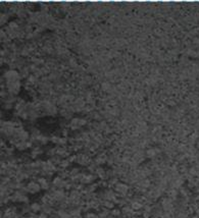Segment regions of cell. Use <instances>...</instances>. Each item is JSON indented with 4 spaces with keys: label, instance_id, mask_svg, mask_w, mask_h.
Wrapping results in <instances>:
<instances>
[{
    "label": "cell",
    "instance_id": "2",
    "mask_svg": "<svg viewBox=\"0 0 199 218\" xmlns=\"http://www.w3.org/2000/svg\"><path fill=\"white\" fill-rule=\"evenodd\" d=\"M30 209H31L34 213H37L39 211L42 210V206L38 203H33L31 206H30Z\"/></svg>",
    "mask_w": 199,
    "mask_h": 218
},
{
    "label": "cell",
    "instance_id": "1",
    "mask_svg": "<svg viewBox=\"0 0 199 218\" xmlns=\"http://www.w3.org/2000/svg\"><path fill=\"white\" fill-rule=\"evenodd\" d=\"M40 189H41V186L39 184V183H29L28 184V191L30 193H37L40 191Z\"/></svg>",
    "mask_w": 199,
    "mask_h": 218
},
{
    "label": "cell",
    "instance_id": "4",
    "mask_svg": "<svg viewBox=\"0 0 199 218\" xmlns=\"http://www.w3.org/2000/svg\"><path fill=\"white\" fill-rule=\"evenodd\" d=\"M111 215L114 217H119V215H121V210L119 209H114L111 211Z\"/></svg>",
    "mask_w": 199,
    "mask_h": 218
},
{
    "label": "cell",
    "instance_id": "6",
    "mask_svg": "<svg viewBox=\"0 0 199 218\" xmlns=\"http://www.w3.org/2000/svg\"><path fill=\"white\" fill-rule=\"evenodd\" d=\"M38 218H48V215L46 213L42 212V213H40L39 215H38Z\"/></svg>",
    "mask_w": 199,
    "mask_h": 218
},
{
    "label": "cell",
    "instance_id": "5",
    "mask_svg": "<svg viewBox=\"0 0 199 218\" xmlns=\"http://www.w3.org/2000/svg\"><path fill=\"white\" fill-rule=\"evenodd\" d=\"M104 206L106 208H112V207H114V203H111L110 201H105V202H104Z\"/></svg>",
    "mask_w": 199,
    "mask_h": 218
},
{
    "label": "cell",
    "instance_id": "3",
    "mask_svg": "<svg viewBox=\"0 0 199 218\" xmlns=\"http://www.w3.org/2000/svg\"><path fill=\"white\" fill-rule=\"evenodd\" d=\"M115 189H117L118 192L122 193V194H126L128 192V187L125 186V184H118Z\"/></svg>",
    "mask_w": 199,
    "mask_h": 218
}]
</instances>
